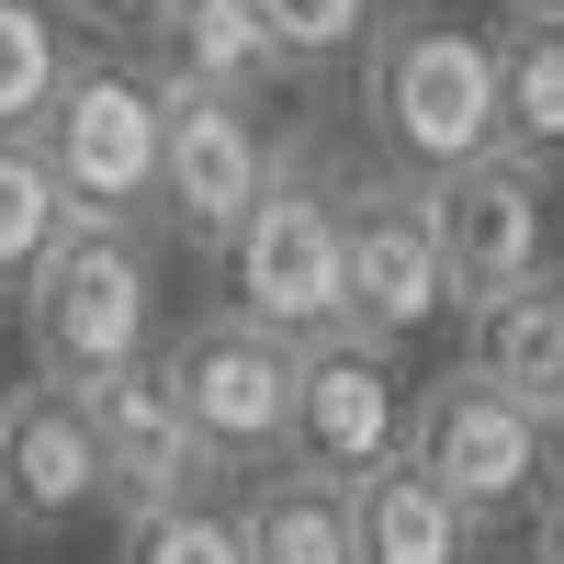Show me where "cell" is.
Here are the masks:
<instances>
[{
	"label": "cell",
	"mask_w": 564,
	"mask_h": 564,
	"mask_svg": "<svg viewBox=\"0 0 564 564\" xmlns=\"http://www.w3.org/2000/svg\"><path fill=\"white\" fill-rule=\"evenodd\" d=\"M531 564H564V475H553V497H542V553Z\"/></svg>",
	"instance_id": "603a6c76"
},
{
	"label": "cell",
	"mask_w": 564,
	"mask_h": 564,
	"mask_svg": "<svg viewBox=\"0 0 564 564\" xmlns=\"http://www.w3.org/2000/svg\"><path fill=\"white\" fill-rule=\"evenodd\" d=\"M45 12H57L68 34H102V45H135L159 23V0H45Z\"/></svg>",
	"instance_id": "7402d4cb"
},
{
	"label": "cell",
	"mask_w": 564,
	"mask_h": 564,
	"mask_svg": "<svg viewBox=\"0 0 564 564\" xmlns=\"http://www.w3.org/2000/svg\"><path fill=\"white\" fill-rule=\"evenodd\" d=\"M68 68H79V34L45 0H0V135H34L45 102L68 90Z\"/></svg>",
	"instance_id": "ac0fdd59"
},
{
	"label": "cell",
	"mask_w": 564,
	"mask_h": 564,
	"mask_svg": "<svg viewBox=\"0 0 564 564\" xmlns=\"http://www.w3.org/2000/svg\"><path fill=\"white\" fill-rule=\"evenodd\" d=\"M135 45H148L135 79H148L159 102H215V113H249V124H260L271 90L294 79L282 45L249 23V0H159V23L135 34Z\"/></svg>",
	"instance_id": "7c38bea8"
},
{
	"label": "cell",
	"mask_w": 564,
	"mask_h": 564,
	"mask_svg": "<svg viewBox=\"0 0 564 564\" xmlns=\"http://www.w3.org/2000/svg\"><path fill=\"white\" fill-rule=\"evenodd\" d=\"M124 564H249L238 520L204 497V508H170V520H124Z\"/></svg>",
	"instance_id": "44dd1931"
},
{
	"label": "cell",
	"mask_w": 564,
	"mask_h": 564,
	"mask_svg": "<svg viewBox=\"0 0 564 564\" xmlns=\"http://www.w3.org/2000/svg\"><path fill=\"white\" fill-rule=\"evenodd\" d=\"M226 520H238L249 564H350V486H316V475H294V463L249 475Z\"/></svg>",
	"instance_id": "9a60e30c"
},
{
	"label": "cell",
	"mask_w": 564,
	"mask_h": 564,
	"mask_svg": "<svg viewBox=\"0 0 564 564\" xmlns=\"http://www.w3.org/2000/svg\"><path fill=\"white\" fill-rule=\"evenodd\" d=\"M395 463L430 486L452 520H531L553 497V452H542V417L508 406L475 372H441V384H406V430H395Z\"/></svg>",
	"instance_id": "3957f363"
},
{
	"label": "cell",
	"mask_w": 564,
	"mask_h": 564,
	"mask_svg": "<svg viewBox=\"0 0 564 564\" xmlns=\"http://www.w3.org/2000/svg\"><path fill=\"white\" fill-rule=\"evenodd\" d=\"M497 148L508 159H564V23H508L497 34Z\"/></svg>",
	"instance_id": "e0dca14e"
},
{
	"label": "cell",
	"mask_w": 564,
	"mask_h": 564,
	"mask_svg": "<svg viewBox=\"0 0 564 564\" xmlns=\"http://www.w3.org/2000/svg\"><path fill=\"white\" fill-rule=\"evenodd\" d=\"M350 564H475V520H452L406 463H372L350 486Z\"/></svg>",
	"instance_id": "2e32d148"
},
{
	"label": "cell",
	"mask_w": 564,
	"mask_h": 564,
	"mask_svg": "<svg viewBox=\"0 0 564 564\" xmlns=\"http://www.w3.org/2000/svg\"><path fill=\"white\" fill-rule=\"evenodd\" d=\"M159 384L181 406V430H193V452L215 463V486L226 475L249 486V475L282 463V430H294V350L282 339H260V327H238L215 305L159 350Z\"/></svg>",
	"instance_id": "5b68a950"
},
{
	"label": "cell",
	"mask_w": 564,
	"mask_h": 564,
	"mask_svg": "<svg viewBox=\"0 0 564 564\" xmlns=\"http://www.w3.org/2000/svg\"><path fill=\"white\" fill-rule=\"evenodd\" d=\"M553 170L542 159H508L486 148L475 170H452L430 181V238H441V282H452V305H475V294H508V282H531L553 271Z\"/></svg>",
	"instance_id": "9c48e42d"
},
{
	"label": "cell",
	"mask_w": 564,
	"mask_h": 564,
	"mask_svg": "<svg viewBox=\"0 0 564 564\" xmlns=\"http://www.w3.org/2000/svg\"><path fill=\"white\" fill-rule=\"evenodd\" d=\"M57 226H68V204L45 181V159H34V135H0V282H23L57 249Z\"/></svg>",
	"instance_id": "d6986e66"
},
{
	"label": "cell",
	"mask_w": 564,
	"mask_h": 564,
	"mask_svg": "<svg viewBox=\"0 0 564 564\" xmlns=\"http://www.w3.org/2000/svg\"><path fill=\"white\" fill-rule=\"evenodd\" d=\"M361 113L384 135L395 181H452L497 148V34L441 12V0H395L361 34Z\"/></svg>",
	"instance_id": "6da1fadb"
},
{
	"label": "cell",
	"mask_w": 564,
	"mask_h": 564,
	"mask_svg": "<svg viewBox=\"0 0 564 564\" xmlns=\"http://www.w3.org/2000/svg\"><path fill=\"white\" fill-rule=\"evenodd\" d=\"M34 159L68 226H159V90L135 79V57H79L34 124Z\"/></svg>",
	"instance_id": "277c9868"
},
{
	"label": "cell",
	"mask_w": 564,
	"mask_h": 564,
	"mask_svg": "<svg viewBox=\"0 0 564 564\" xmlns=\"http://www.w3.org/2000/svg\"><path fill=\"white\" fill-rule=\"evenodd\" d=\"M102 508V475H90V417L57 384H12L0 395V531L57 542L68 520Z\"/></svg>",
	"instance_id": "4fadbf2b"
},
{
	"label": "cell",
	"mask_w": 564,
	"mask_h": 564,
	"mask_svg": "<svg viewBox=\"0 0 564 564\" xmlns=\"http://www.w3.org/2000/svg\"><path fill=\"white\" fill-rule=\"evenodd\" d=\"M452 327H463V372L497 384L508 406L542 417L564 395V271H531V282H508V294L452 305Z\"/></svg>",
	"instance_id": "5bb4252c"
},
{
	"label": "cell",
	"mask_w": 564,
	"mask_h": 564,
	"mask_svg": "<svg viewBox=\"0 0 564 564\" xmlns=\"http://www.w3.org/2000/svg\"><path fill=\"white\" fill-rule=\"evenodd\" d=\"M508 23H564V0H508Z\"/></svg>",
	"instance_id": "d4e9b609"
},
{
	"label": "cell",
	"mask_w": 564,
	"mask_h": 564,
	"mask_svg": "<svg viewBox=\"0 0 564 564\" xmlns=\"http://www.w3.org/2000/svg\"><path fill=\"white\" fill-rule=\"evenodd\" d=\"M226 316L260 327V339L305 350L339 327V204H327V181H294L271 170V193L249 204V226L226 238Z\"/></svg>",
	"instance_id": "52a82bcc"
},
{
	"label": "cell",
	"mask_w": 564,
	"mask_h": 564,
	"mask_svg": "<svg viewBox=\"0 0 564 564\" xmlns=\"http://www.w3.org/2000/svg\"><path fill=\"white\" fill-rule=\"evenodd\" d=\"M339 204V327L372 350H406L452 316V282H441V238H430V181H395L372 170L350 181Z\"/></svg>",
	"instance_id": "8992f818"
},
{
	"label": "cell",
	"mask_w": 564,
	"mask_h": 564,
	"mask_svg": "<svg viewBox=\"0 0 564 564\" xmlns=\"http://www.w3.org/2000/svg\"><path fill=\"white\" fill-rule=\"evenodd\" d=\"M23 350L34 384L90 395L113 372L170 350V294H159V238L148 226H57V249L23 271Z\"/></svg>",
	"instance_id": "7a4b0ae2"
},
{
	"label": "cell",
	"mask_w": 564,
	"mask_h": 564,
	"mask_svg": "<svg viewBox=\"0 0 564 564\" xmlns=\"http://www.w3.org/2000/svg\"><path fill=\"white\" fill-rule=\"evenodd\" d=\"M406 430V361L327 327V339L294 350V430H282V463L316 486H361L372 463H395Z\"/></svg>",
	"instance_id": "ba28073f"
},
{
	"label": "cell",
	"mask_w": 564,
	"mask_h": 564,
	"mask_svg": "<svg viewBox=\"0 0 564 564\" xmlns=\"http://www.w3.org/2000/svg\"><path fill=\"white\" fill-rule=\"evenodd\" d=\"M260 193H271V148H260L249 113L159 102V226L181 249H226Z\"/></svg>",
	"instance_id": "8fae6325"
},
{
	"label": "cell",
	"mask_w": 564,
	"mask_h": 564,
	"mask_svg": "<svg viewBox=\"0 0 564 564\" xmlns=\"http://www.w3.org/2000/svg\"><path fill=\"white\" fill-rule=\"evenodd\" d=\"M79 417H90L102 508H124V520H170V508H204V497H215V463L193 452V430H181V406H170V384H159V361L90 384Z\"/></svg>",
	"instance_id": "30bf717a"
},
{
	"label": "cell",
	"mask_w": 564,
	"mask_h": 564,
	"mask_svg": "<svg viewBox=\"0 0 564 564\" xmlns=\"http://www.w3.org/2000/svg\"><path fill=\"white\" fill-rule=\"evenodd\" d=\"M542 452H553V475H564V395L542 406Z\"/></svg>",
	"instance_id": "cb8c5ba5"
},
{
	"label": "cell",
	"mask_w": 564,
	"mask_h": 564,
	"mask_svg": "<svg viewBox=\"0 0 564 564\" xmlns=\"http://www.w3.org/2000/svg\"><path fill=\"white\" fill-rule=\"evenodd\" d=\"M249 23L282 45V68H327V57H361L384 0H249Z\"/></svg>",
	"instance_id": "ffe728a7"
}]
</instances>
